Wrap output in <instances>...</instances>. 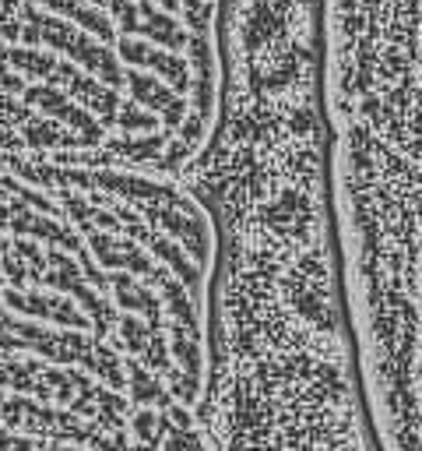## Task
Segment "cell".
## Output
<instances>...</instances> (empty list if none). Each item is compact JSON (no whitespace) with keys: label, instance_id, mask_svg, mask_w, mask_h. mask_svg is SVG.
<instances>
[{"label":"cell","instance_id":"1","mask_svg":"<svg viewBox=\"0 0 422 451\" xmlns=\"http://www.w3.org/2000/svg\"><path fill=\"white\" fill-rule=\"evenodd\" d=\"M352 353L391 451H422V169L373 180L335 226Z\"/></svg>","mask_w":422,"mask_h":451}]
</instances>
